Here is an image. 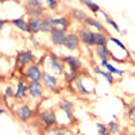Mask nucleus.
I'll return each instance as SVG.
<instances>
[{
    "label": "nucleus",
    "mask_w": 135,
    "mask_h": 135,
    "mask_svg": "<svg viewBox=\"0 0 135 135\" xmlns=\"http://www.w3.org/2000/svg\"><path fill=\"white\" fill-rule=\"evenodd\" d=\"M101 14L104 15V18H105V22H107V25H109V26H111L112 28H114L115 31H118V32L120 34V31H122V30H120V27L118 26V23H116V22H115L114 19H112V18H111L108 14H105L104 11H101Z\"/></svg>",
    "instance_id": "obj_30"
},
{
    "label": "nucleus",
    "mask_w": 135,
    "mask_h": 135,
    "mask_svg": "<svg viewBox=\"0 0 135 135\" xmlns=\"http://www.w3.org/2000/svg\"><path fill=\"white\" fill-rule=\"evenodd\" d=\"M118 135H128V134H127V132H124V131H122V132H120V134H118Z\"/></svg>",
    "instance_id": "obj_39"
},
{
    "label": "nucleus",
    "mask_w": 135,
    "mask_h": 135,
    "mask_svg": "<svg viewBox=\"0 0 135 135\" xmlns=\"http://www.w3.org/2000/svg\"><path fill=\"white\" fill-rule=\"evenodd\" d=\"M46 88L42 84V81H31L28 83V97L32 100H39L45 96Z\"/></svg>",
    "instance_id": "obj_8"
},
{
    "label": "nucleus",
    "mask_w": 135,
    "mask_h": 135,
    "mask_svg": "<svg viewBox=\"0 0 135 135\" xmlns=\"http://www.w3.org/2000/svg\"><path fill=\"white\" fill-rule=\"evenodd\" d=\"M127 118L128 120L135 126V104H132L131 107L127 108Z\"/></svg>",
    "instance_id": "obj_31"
},
{
    "label": "nucleus",
    "mask_w": 135,
    "mask_h": 135,
    "mask_svg": "<svg viewBox=\"0 0 135 135\" xmlns=\"http://www.w3.org/2000/svg\"><path fill=\"white\" fill-rule=\"evenodd\" d=\"M3 96L4 99H15V89L12 85H6L3 88Z\"/></svg>",
    "instance_id": "obj_29"
},
{
    "label": "nucleus",
    "mask_w": 135,
    "mask_h": 135,
    "mask_svg": "<svg viewBox=\"0 0 135 135\" xmlns=\"http://www.w3.org/2000/svg\"><path fill=\"white\" fill-rule=\"evenodd\" d=\"M85 81H86V77H83V76L78 74V77L73 81V85H74L76 91L78 93H81L84 96H89V95H92L95 92V89L93 88H89L88 85H85Z\"/></svg>",
    "instance_id": "obj_11"
},
{
    "label": "nucleus",
    "mask_w": 135,
    "mask_h": 135,
    "mask_svg": "<svg viewBox=\"0 0 135 135\" xmlns=\"http://www.w3.org/2000/svg\"><path fill=\"white\" fill-rule=\"evenodd\" d=\"M93 54L100 61H109L111 60V51L108 50L107 46H95Z\"/></svg>",
    "instance_id": "obj_18"
},
{
    "label": "nucleus",
    "mask_w": 135,
    "mask_h": 135,
    "mask_svg": "<svg viewBox=\"0 0 135 135\" xmlns=\"http://www.w3.org/2000/svg\"><path fill=\"white\" fill-rule=\"evenodd\" d=\"M15 62H16L18 69H25V68L28 66L30 64L35 62V55H34V53L31 50H22L16 54Z\"/></svg>",
    "instance_id": "obj_5"
},
{
    "label": "nucleus",
    "mask_w": 135,
    "mask_h": 135,
    "mask_svg": "<svg viewBox=\"0 0 135 135\" xmlns=\"http://www.w3.org/2000/svg\"><path fill=\"white\" fill-rule=\"evenodd\" d=\"M101 135H112V134H111L109 131H107V132H104V134H101Z\"/></svg>",
    "instance_id": "obj_40"
},
{
    "label": "nucleus",
    "mask_w": 135,
    "mask_h": 135,
    "mask_svg": "<svg viewBox=\"0 0 135 135\" xmlns=\"http://www.w3.org/2000/svg\"><path fill=\"white\" fill-rule=\"evenodd\" d=\"M68 30L66 28H62V27H55L51 32H50V42L57 47H61L64 46V43L66 41V37H68Z\"/></svg>",
    "instance_id": "obj_7"
},
{
    "label": "nucleus",
    "mask_w": 135,
    "mask_h": 135,
    "mask_svg": "<svg viewBox=\"0 0 135 135\" xmlns=\"http://www.w3.org/2000/svg\"><path fill=\"white\" fill-rule=\"evenodd\" d=\"M100 66H103L105 70L111 72L112 74H118V76H123V74H124V70H122V69H118V68H115V66L112 65L109 61H100Z\"/></svg>",
    "instance_id": "obj_23"
},
{
    "label": "nucleus",
    "mask_w": 135,
    "mask_h": 135,
    "mask_svg": "<svg viewBox=\"0 0 135 135\" xmlns=\"http://www.w3.org/2000/svg\"><path fill=\"white\" fill-rule=\"evenodd\" d=\"M73 108H74V103L70 101V100H68V99H62L58 103V111L66 114L72 119H73Z\"/></svg>",
    "instance_id": "obj_15"
},
{
    "label": "nucleus",
    "mask_w": 135,
    "mask_h": 135,
    "mask_svg": "<svg viewBox=\"0 0 135 135\" xmlns=\"http://www.w3.org/2000/svg\"><path fill=\"white\" fill-rule=\"evenodd\" d=\"M134 57H135V53H134Z\"/></svg>",
    "instance_id": "obj_42"
},
{
    "label": "nucleus",
    "mask_w": 135,
    "mask_h": 135,
    "mask_svg": "<svg viewBox=\"0 0 135 135\" xmlns=\"http://www.w3.org/2000/svg\"><path fill=\"white\" fill-rule=\"evenodd\" d=\"M109 42H114V43L116 45V46H118L119 49H122V50H123V51H124V53H128V50H127V47L124 46V43H123L122 41H119L118 38H115V37H112V35H111V37H109Z\"/></svg>",
    "instance_id": "obj_32"
},
{
    "label": "nucleus",
    "mask_w": 135,
    "mask_h": 135,
    "mask_svg": "<svg viewBox=\"0 0 135 135\" xmlns=\"http://www.w3.org/2000/svg\"><path fill=\"white\" fill-rule=\"evenodd\" d=\"M60 135H78L77 132H74L72 128L69 127H61V134Z\"/></svg>",
    "instance_id": "obj_36"
},
{
    "label": "nucleus",
    "mask_w": 135,
    "mask_h": 135,
    "mask_svg": "<svg viewBox=\"0 0 135 135\" xmlns=\"http://www.w3.org/2000/svg\"><path fill=\"white\" fill-rule=\"evenodd\" d=\"M80 2H81V3H83L89 11H91V12L97 14V12H101V11H103V9L100 8V6H99L97 3H93L92 0H80Z\"/></svg>",
    "instance_id": "obj_26"
},
{
    "label": "nucleus",
    "mask_w": 135,
    "mask_h": 135,
    "mask_svg": "<svg viewBox=\"0 0 135 135\" xmlns=\"http://www.w3.org/2000/svg\"><path fill=\"white\" fill-rule=\"evenodd\" d=\"M38 120L43 127H53L58 124L57 112L53 109H41L38 112Z\"/></svg>",
    "instance_id": "obj_4"
},
{
    "label": "nucleus",
    "mask_w": 135,
    "mask_h": 135,
    "mask_svg": "<svg viewBox=\"0 0 135 135\" xmlns=\"http://www.w3.org/2000/svg\"><path fill=\"white\" fill-rule=\"evenodd\" d=\"M61 61L73 70L80 72L83 69V61L80 60V57H76V55H61Z\"/></svg>",
    "instance_id": "obj_12"
},
{
    "label": "nucleus",
    "mask_w": 135,
    "mask_h": 135,
    "mask_svg": "<svg viewBox=\"0 0 135 135\" xmlns=\"http://www.w3.org/2000/svg\"><path fill=\"white\" fill-rule=\"evenodd\" d=\"M22 74H23L25 80H27L28 83L31 81H42V65L41 64H30L28 66H26L25 69H22Z\"/></svg>",
    "instance_id": "obj_3"
},
{
    "label": "nucleus",
    "mask_w": 135,
    "mask_h": 135,
    "mask_svg": "<svg viewBox=\"0 0 135 135\" xmlns=\"http://www.w3.org/2000/svg\"><path fill=\"white\" fill-rule=\"evenodd\" d=\"M61 134V126L55 124L53 127H45L42 130V135H60Z\"/></svg>",
    "instance_id": "obj_27"
},
{
    "label": "nucleus",
    "mask_w": 135,
    "mask_h": 135,
    "mask_svg": "<svg viewBox=\"0 0 135 135\" xmlns=\"http://www.w3.org/2000/svg\"><path fill=\"white\" fill-rule=\"evenodd\" d=\"M96 131H97V135H101V134H104L108 131V126L104 124V123H101V122H96Z\"/></svg>",
    "instance_id": "obj_33"
},
{
    "label": "nucleus",
    "mask_w": 135,
    "mask_h": 135,
    "mask_svg": "<svg viewBox=\"0 0 135 135\" xmlns=\"http://www.w3.org/2000/svg\"><path fill=\"white\" fill-rule=\"evenodd\" d=\"M55 22V26L57 27H62V28H69L70 27V19L69 16H58V18H54Z\"/></svg>",
    "instance_id": "obj_25"
},
{
    "label": "nucleus",
    "mask_w": 135,
    "mask_h": 135,
    "mask_svg": "<svg viewBox=\"0 0 135 135\" xmlns=\"http://www.w3.org/2000/svg\"><path fill=\"white\" fill-rule=\"evenodd\" d=\"M12 26H15L18 30H20L22 32H27L30 34V26H28V20H25L23 16L16 18V19H9L8 20Z\"/></svg>",
    "instance_id": "obj_17"
},
{
    "label": "nucleus",
    "mask_w": 135,
    "mask_h": 135,
    "mask_svg": "<svg viewBox=\"0 0 135 135\" xmlns=\"http://www.w3.org/2000/svg\"><path fill=\"white\" fill-rule=\"evenodd\" d=\"M12 114L15 115V118L19 122H28V120H31V118L34 115H35V111H34L28 104L18 101V103L12 107Z\"/></svg>",
    "instance_id": "obj_2"
},
{
    "label": "nucleus",
    "mask_w": 135,
    "mask_h": 135,
    "mask_svg": "<svg viewBox=\"0 0 135 135\" xmlns=\"http://www.w3.org/2000/svg\"><path fill=\"white\" fill-rule=\"evenodd\" d=\"M132 76H134V77H135V72H134V73H132Z\"/></svg>",
    "instance_id": "obj_41"
},
{
    "label": "nucleus",
    "mask_w": 135,
    "mask_h": 135,
    "mask_svg": "<svg viewBox=\"0 0 135 135\" xmlns=\"http://www.w3.org/2000/svg\"><path fill=\"white\" fill-rule=\"evenodd\" d=\"M30 41H31V45H32V47H39V43L35 41V38H34V37H31L30 38Z\"/></svg>",
    "instance_id": "obj_37"
},
{
    "label": "nucleus",
    "mask_w": 135,
    "mask_h": 135,
    "mask_svg": "<svg viewBox=\"0 0 135 135\" xmlns=\"http://www.w3.org/2000/svg\"><path fill=\"white\" fill-rule=\"evenodd\" d=\"M72 18L76 20V22H80V23H84L85 22V19L88 18V15H86V12L85 11H83V9H78V8H74V9H72Z\"/></svg>",
    "instance_id": "obj_24"
},
{
    "label": "nucleus",
    "mask_w": 135,
    "mask_h": 135,
    "mask_svg": "<svg viewBox=\"0 0 135 135\" xmlns=\"http://www.w3.org/2000/svg\"><path fill=\"white\" fill-rule=\"evenodd\" d=\"M93 70H95V73L96 74H100V76H103L105 80L108 81V84L109 85H114L115 83H116V80H115V77H114V74H112L111 72H108V70H103V69H100V66H95L93 68Z\"/></svg>",
    "instance_id": "obj_21"
},
{
    "label": "nucleus",
    "mask_w": 135,
    "mask_h": 135,
    "mask_svg": "<svg viewBox=\"0 0 135 135\" xmlns=\"http://www.w3.org/2000/svg\"><path fill=\"white\" fill-rule=\"evenodd\" d=\"M41 65H43L45 70L51 73V74L61 76V74L65 73V64L55 54L49 53L47 55H45V57L42 58V61H41Z\"/></svg>",
    "instance_id": "obj_1"
},
{
    "label": "nucleus",
    "mask_w": 135,
    "mask_h": 135,
    "mask_svg": "<svg viewBox=\"0 0 135 135\" xmlns=\"http://www.w3.org/2000/svg\"><path fill=\"white\" fill-rule=\"evenodd\" d=\"M46 9L43 8V6L41 7H26V14L31 18V16H45Z\"/></svg>",
    "instance_id": "obj_22"
},
{
    "label": "nucleus",
    "mask_w": 135,
    "mask_h": 135,
    "mask_svg": "<svg viewBox=\"0 0 135 135\" xmlns=\"http://www.w3.org/2000/svg\"><path fill=\"white\" fill-rule=\"evenodd\" d=\"M42 23H43V16H31L28 19L30 34L35 35L39 31H42Z\"/></svg>",
    "instance_id": "obj_14"
},
{
    "label": "nucleus",
    "mask_w": 135,
    "mask_h": 135,
    "mask_svg": "<svg viewBox=\"0 0 135 135\" xmlns=\"http://www.w3.org/2000/svg\"><path fill=\"white\" fill-rule=\"evenodd\" d=\"M107 126H108V131H109L112 135H118V134L122 132V127H120V124H119L118 122H115V120L109 122Z\"/></svg>",
    "instance_id": "obj_28"
},
{
    "label": "nucleus",
    "mask_w": 135,
    "mask_h": 135,
    "mask_svg": "<svg viewBox=\"0 0 135 135\" xmlns=\"http://www.w3.org/2000/svg\"><path fill=\"white\" fill-rule=\"evenodd\" d=\"M46 2V6H47V8L49 9H51V11H55L58 8V0H45Z\"/></svg>",
    "instance_id": "obj_34"
},
{
    "label": "nucleus",
    "mask_w": 135,
    "mask_h": 135,
    "mask_svg": "<svg viewBox=\"0 0 135 135\" xmlns=\"http://www.w3.org/2000/svg\"><path fill=\"white\" fill-rule=\"evenodd\" d=\"M77 32H78V37L81 39V43L86 45L89 47H95V31H92L91 27L83 25Z\"/></svg>",
    "instance_id": "obj_6"
},
{
    "label": "nucleus",
    "mask_w": 135,
    "mask_h": 135,
    "mask_svg": "<svg viewBox=\"0 0 135 135\" xmlns=\"http://www.w3.org/2000/svg\"><path fill=\"white\" fill-rule=\"evenodd\" d=\"M42 84L45 85V88L49 89V91H57L60 88V78L58 76L55 74H51L46 70H43V74H42Z\"/></svg>",
    "instance_id": "obj_9"
},
{
    "label": "nucleus",
    "mask_w": 135,
    "mask_h": 135,
    "mask_svg": "<svg viewBox=\"0 0 135 135\" xmlns=\"http://www.w3.org/2000/svg\"><path fill=\"white\" fill-rule=\"evenodd\" d=\"M2 2H3V3H6V2H16V3H18L19 0H2Z\"/></svg>",
    "instance_id": "obj_38"
},
{
    "label": "nucleus",
    "mask_w": 135,
    "mask_h": 135,
    "mask_svg": "<svg viewBox=\"0 0 135 135\" xmlns=\"http://www.w3.org/2000/svg\"><path fill=\"white\" fill-rule=\"evenodd\" d=\"M42 0H26V7H41Z\"/></svg>",
    "instance_id": "obj_35"
},
{
    "label": "nucleus",
    "mask_w": 135,
    "mask_h": 135,
    "mask_svg": "<svg viewBox=\"0 0 135 135\" xmlns=\"http://www.w3.org/2000/svg\"><path fill=\"white\" fill-rule=\"evenodd\" d=\"M80 43H81V39L78 37V32H69L64 43V47L69 51H77L80 49Z\"/></svg>",
    "instance_id": "obj_10"
},
{
    "label": "nucleus",
    "mask_w": 135,
    "mask_h": 135,
    "mask_svg": "<svg viewBox=\"0 0 135 135\" xmlns=\"http://www.w3.org/2000/svg\"><path fill=\"white\" fill-rule=\"evenodd\" d=\"M28 96V84L26 83V80H18L16 88H15V99L16 101L25 100Z\"/></svg>",
    "instance_id": "obj_13"
},
{
    "label": "nucleus",
    "mask_w": 135,
    "mask_h": 135,
    "mask_svg": "<svg viewBox=\"0 0 135 135\" xmlns=\"http://www.w3.org/2000/svg\"><path fill=\"white\" fill-rule=\"evenodd\" d=\"M83 25L89 26V27H95L99 32H105V34H109V32L107 31V28L104 27V25L101 23V22H100L99 19H96V18H93V16H88ZM109 35H111V34H109Z\"/></svg>",
    "instance_id": "obj_16"
},
{
    "label": "nucleus",
    "mask_w": 135,
    "mask_h": 135,
    "mask_svg": "<svg viewBox=\"0 0 135 135\" xmlns=\"http://www.w3.org/2000/svg\"><path fill=\"white\" fill-rule=\"evenodd\" d=\"M109 37H111L109 34L96 31L95 32V46H107L108 41H109Z\"/></svg>",
    "instance_id": "obj_20"
},
{
    "label": "nucleus",
    "mask_w": 135,
    "mask_h": 135,
    "mask_svg": "<svg viewBox=\"0 0 135 135\" xmlns=\"http://www.w3.org/2000/svg\"><path fill=\"white\" fill-rule=\"evenodd\" d=\"M55 27V22H54V16L51 15H45L43 16V23H42V32H46V34H50Z\"/></svg>",
    "instance_id": "obj_19"
}]
</instances>
